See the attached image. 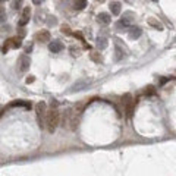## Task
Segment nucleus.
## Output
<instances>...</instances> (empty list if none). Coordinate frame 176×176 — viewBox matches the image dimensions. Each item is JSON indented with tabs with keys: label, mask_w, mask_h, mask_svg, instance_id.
<instances>
[{
	"label": "nucleus",
	"mask_w": 176,
	"mask_h": 176,
	"mask_svg": "<svg viewBox=\"0 0 176 176\" xmlns=\"http://www.w3.org/2000/svg\"><path fill=\"white\" fill-rule=\"evenodd\" d=\"M71 51H72V55H73V56L78 55V49H75V47H71Z\"/></svg>",
	"instance_id": "obj_25"
},
{
	"label": "nucleus",
	"mask_w": 176,
	"mask_h": 176,
	"mask_svg": "<svg viewBox=\"0 0 176 176\" xmlns=\"http://www.w3.org/2000/svg\"><path fill=\"white\" fill-rule=\"evenodd\" d=\"M60 31L63 32V34H68V35L71 34V28H69L68 25H62V27H60Z\"/></svg>",
	"instance_id": "obj_20"
},
{
	"label": "nucleus",
	"mask_w": 176,
	"mask_h": 176,
	"mask_svg": "<svg viewBox=\"0 0 176 176\" xmlns=\"http://www.w3.org/2000/svg\"><path fill=\"white\" fill-rule=\"evenodd\" d=\"M30 16H31V9L30 7H25L24 12H22V16H21V19H19V27H24V25L28 24Z\"/></svg>",
	"instance_id": "obj_6"
},
{
	"label": "nucleus",
	"mask_w": 176,
	"mask_h": 176,
	"mask_svg": "<svg viewBox=\"0 0 176 176\" xmlns=\"http://www.w3.org/2000/svg\"><path fill=\"white\" fill-rule=\"evenodd\" d=\"M147 22H148V25H150V27H153L154 30L163 31V25L160 24V22H158L156 18H148V19H147Z\"/></svg>",
	"instance_id": "obj_11"
},
{
	"label": "nucleus",
	"mask_w": 176,
	"mask_h": 176,
	"mask_svg": "<svg viewBox=\"0 0 176 176\" xmlns=\"http://www.w3.org/2000/svg\"><path fill=\"white\" fill-rule=\"evenodd\" d=\"M22 2H24V0H13L12 7H13V9H19V7L22 6Z\"/></svg>",
	"instance_id": "obj_18"
},
{
	"label": "nucleus",
	"mask_w": 176,
	"mask_h": 176,
	"mask_svg": "<svg viewBox=\"0 0 176 176\" xmlns=\"http://www.w3.org/2000/svg\"><path fill=\"white\" fill-rule=\"evenodd\" d=\"M35 112H37V117H38V123L40 126H44L46 123V115H47V106L46 103H38L35 106Z\"/></svg>",
	"instance_id": "obj_3"
},
{
	"label": "nucleus",
	"mask_w": 176,
	"mask_h": 176,
	"mask_svg": "<svg viewBox=\"0 0 176 176\" xmlns=\"http://www.w3.org/2000/svg\"><path fill=\"white\" fill-rule=\"evenodd\" d=\"M66 123L68 126L71 128V129H76L78 126V116H76V112H73V110H68L65 116H63V125Z\"/></svg>",
	"instance_id": "obj_2"
},
{
	"label": "nucleus",
	"mask_w": 176,
	"mask_h": 176,
	"mask_svg": "<svg viewBox=\"0 0 176 176\" xmlns=\"http://www.w3.org/2000/svg\"><path fill=\"white\" fill-rule=\"evenodd\" d=\"M35 40L40 43H47L50 41V32L47 30H41L40 32L35 34Z\"/></svg>",
	"instance_id": "obj_5"
},
{
	"label": "nucleus",
	"mask_w": 176,
	"mask_h": 176,
	"mask_svg": "<svg viewBox=\"0 0 176 176\" xmlns=\"http://www.w3.org/2000/svg\"><path fill=\"white\" fill-rule=\"evenodd\" d=\"M141 34H142V30L138 28V27H131L129 28V37L131 38H140Z\"/></svg>",
	"instance_id": "obj_12"
},
{
	"label": "nucleus",
	"mask_w": 176,
	"mask_h": 176,
	"mask_svg": "<svg viewBox=\"0 0 176 176\" xmlns=\"http://www.w3.org/2000/svg\"><path fill=\"white\" fill-rule=\"evenodd\" d=\"M144 92H145V96H153V94H154V87H151V85H148V87H147L145 90H144Z\"/></svg>",
	"instance_id": "obj_17"
},
{
	"label": "nucleus",
	"mask_w": 176,
	"mask_h": 176,
	"mask_svg": "<svg viewBox=\"0 0 176 176\" xmlns=\"http://www.w3.org/2000/svg\"><path fill=\"white\" fill-rule=\"evenodd\" d=\"M97 21L98 24H103V25H109L110 22H112V16H110L109 13H100L97 16Z\"/></svg>",
	"instance_id": "obj_9"
},
{
	"label": "nucleus",
	"mask_w": 176,
	"mask_h": 176,
	"mask_svg": "<svg viewBox=\"0 0 176 176\" xmlns=\"http://www.w3.org/2000/svg\"><path fill=\"white\" fill-rule=\"evenodd\" d=\"M18 65H19V69L24 72V71H27L28 68H30L31 65V59L28 57L27 55H22L21 57H19V60H18Z\"/></svg>",
	"instance_id": "obj_4"
},
{
	"label": "nucleus",
	"mask_w": 176,
	"mask_h": 176,
	"mask_svg": "<svg viewBox=\"0 0 176 176\" xmlns=\"http://www.w3.org/2000/svg\"><path fill=\"white\" fill-rule=\"evenodd\" d=\"M87 6V0H75V9L76 10H82Z\"/></svg>",
	"instance_id": "obj_14"
},
{
	"label": "nucleus",
	"mask_w": 176,
	"mask_h": 176,
	"mask_svg": "<svg viewBox=\"0 0 176 176\" xmlns=\"http://www.w3.org/2000/svg\"><path fill=\"white\" fill-rule=\"evenodd\" d=\"M5 46H7V47H13V49H18V47H21L22 46V38L21 37H15V38H10V40H7L6 44Z\"/></svg>",
	"instance_id": "obj_7"
},
{
	"label": "nucleus",
	"mask_w": 176,
	"mask_h": 176,
	"mask_svg": "<svg viewBox=\"0 0 176 176\" xmlns=\"http://www.w3.org/2000/svg\"><path fill=\"white\" fill-rule=\"evenodd\" d=\"M3 18H5V10H3V7L0 6V21H2Z\"/></svg>",
	"instance_id": "obj_24"
},
{
	"label": "nucleus",
	"mask_w": 176,
	"mask_h": 176,
	"mask_svg": "<svg viewBox=\"0 0 176 176\" xmlns=\"http://www.w3.org/2000/svg\"><path fill=\"white\" fill-rule=\"evenodd\" d=\"M91 59L94 62H97V63L101 62V57H100V53H98V51H92V53H91Z\"/></svg>",
	"instance_id": "obj_16"
},
{
	"label": "nucleus",
	"mask_w": 176,
	"mask_h": 176,
	"mask_svg": "<svg viewBox=\"0 0 176 176\" xmlns=\"http://www.w3.org/2000/svg\"><path fill=\"white\" fill-rule=\"evenodd\" d=\"M59 122H60V115H59V110L57 109H51L47 112L46 115V123L44 126L47 128L50 134H53L56 131V128L59 126Z\"/></svg>",
	"instance_id": "obj_1"
},
{
	"label": "nucleus",
	"mask_w": 176,
	"mask_h": 176,
	"mask_svg": "<svg viewBox=\"0 0 176 176\" xmlns=\"http://www.w3.org/2000/svg\"><path fill=\"white\" fill-rule=\"evenodd\" d=\"M131 101H132V96H131L129 92H126V94L122 97V104H123V106H128Z\"/></svg>",
	"instance_id": "obj_15"
},
{
	"label": "nucleus",
	"mask_w": 176,
	"mask_h": 176,
	"mask_svg": "<svg viewBox=\"0 0 176 176\" xmlns=\"http://www.w3.org/2000/svg\"><path fill=\"white\" fill-rule=\"evenodd\" d=\"M35 81V78H34V75H30L28 78H27V84H31V82H34Z\"/></svg>",
	"instance_id": "obj_22"
},
{
	"label": "nucleus",
	"mask_w": 176,
	"mask_h": 176,
	"mask_svg": "<svg viewBox=\"0 0 176 176\" xmlns=\"http://www.w3.org/2000/svg\"><path fill=\"white\" fill-rule=\"evenodd\" d=\"M121 9H122V5L119 2H112V3H110V12H112V15L117 16V15L121 13Z\"/></svg>",
	"instance_id": "obj_10"
},
{
	"label": "nucleus",
	"mask_w": 176,
	"mask_h": 176,
	"mask_svg": "<svg viewBox=\"0 0 176 176\" xmlns=\"http://www.w3.org/2000/svg\"><path fill=\"white\" fill-rule=\"evenodd\" d=\"M12 106H25V107H28V109H30L31 103H25V101H15V103H12Z\"/></svg>",
	"instance_id": "obj_19"
},
{
	"label": "nucleus",
	"mask_w": 176,
	"mask_h": 176,
	"mask_svg": "<svg viewBox=\"0 0 176 176\" xmlns=\"http://www.w3.org/2000/svg\"><path fill=\"white\" fill-rule=\"evenodd\" d=\"M31 50H32V46H30V47H27V50H25V53H30Z\"/></svg>",
	"instance_id": "obj_27"
},
{
	"label": "nucleus",
	"mask_w": 176,
	"mask_h": 176,
	"mask_svg": "<svg viewBox=\"0 0 176 176\" xmlns=\"http://www.w3.org/2000/svg\"><path fill=\"white\" fill-rule=\"evenodd\" d=\"M97 46H98V49L100 50H103L107 47V40L104 38V37H98L97 38Z\"/></svg>",
	"instance_id": "obj_13"
},
{
	"label": "nucleus",
	"mask_w": 176,
	"mask_h": 176,
	"mask_svg": "<svg viewBox=\"0 0 176 176\" xmlns=\"http://www.w3.org/2000/svg\"><path fill=\"white\" fill-rule=\"evenodd\" d=\"M151 2H158V0H151Z\"/></svg>",
	"instance_id": "obj_28"
},
{
	"label": "nucleus",
	"mask_w": 176,
	"mask_h": 176,
	"mask_svg": "<svg viewBox=\"0 0 176 176\" xmlns=\"http://www.w3.org/2000/svg\"><path fill=\"white\" fill-rule=\"evenodd\" d=\"M116 53H117V55H116V59H117V60H121V59H122V50H121V47H119L117 44H116Z\"/></svg>",
	"instance_id": "obj_21"
},
{
	"label": "nucleus",
	"mask_w": 176,
	"mask_h": 176,
	"mask_svg": "<svg viewBox=\"0 0 176 176\" xmlns=\"http://www.w3.org/2000/svg\"><path fill=\"white\" fill-rule=\"evenodd\" d=\"M25 35V30L24 28H22V27H21V28H19V37H21V38H22V37Z\"/></svg>",
	"instance_id": "obj_23"
},
{
	"label": "nucleus",
	"mask_w": 176,
	"mask_h": 176,
	"mask_svg": "<svg viewBox=\"0 0 176 176\" xmlns=\"http://www.w3.org/2000/svg\"><path fill=\"white\" fill-rule=\"evenodd\" d=\"M43 2H44V0H32V3H34V5H41Z\"/></svg>",
	"instance_id": "obj_26"
},
{
	"label": "nucleus",
	"mask_w": 176,
	"mask_h": 176,
	"mask_svg": "<svg viewBox=\"0 0 176 176\" xmlns=\"http://www.w3.org/2000/svg\"><path fill=\"white\" fill-rule=\"evenodd\" d=\"M49 50L51 53H60L62 50H63V44L60 41H51L49 44Z\"/></svg>",
	"instance_id": "obj_8"
}]
</instances>
